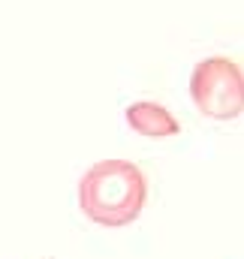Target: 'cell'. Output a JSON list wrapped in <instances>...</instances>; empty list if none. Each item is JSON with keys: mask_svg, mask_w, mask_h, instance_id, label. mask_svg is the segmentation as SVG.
Masks as SVG:
<instances>
[{"mask_svg": "<svg viewBox=\"0 0 244 259\" xmlns=\"http://www.w3.org/2000/svg\"><path fill=\"white\" fill-rule=\"evenodd\" d=\"M148 184L130 160H103L91 166L78 184V205L97 226L118 229L133 223L145 208Z\"/></svg>", "mask_w": 244, "mask_h": 259, "instance_id": "cell-1", "label": "cell"}, {"mask_svg": "<svg viewBox=\"0 0 244 259\" xmlns=\"http://www.w3.org/2000/svg\"><path fill=\"white\" fill-rule=\"evenodd\" d=\"M190 97L205 118L229 121L244 109L241 69L229 58H205L190 75Z\"/></svg>", "mask_w": 244, "mask_h": 259, "instance_id": "cell-2", "label": "cell"}, {"mask_svg": "<svg viewBox=\"0 0 244 259\" xmlns=\"http://www.w3.org/2000/svg\"><path fill=\"white\" fill-rule=\"evenodd\" d=\"M127 121H130V127L136 130L139 136H148V139H166V136L181 133L175 115H172L166 106L148 103V100L133 103V106L127 109Z\"/></svg>", "mask_w": 244, "mask_h": 259, "instance_id": "cell-3", "label": "cell"}]
</instances>
